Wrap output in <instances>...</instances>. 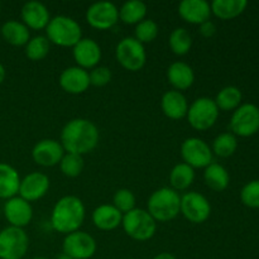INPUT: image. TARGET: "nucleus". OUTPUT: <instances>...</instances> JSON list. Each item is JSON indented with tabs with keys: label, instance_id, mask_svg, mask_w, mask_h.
<instances>
[{
	"label": "nucleus",
	"instance_id": "nucleus-1",
	"mask_svg": "<svg viewBox=\"0 0 259 259\" xmlns=\"http://www.w3.org/2000/svg\"><path fill=\"white\" fill-rule=\"evenodd\" d=\"M100 133L89 119L76 118L65 124L61 132V144L66 153L83 156L93 152L99 144Z\"/></svg>",
	"mask_w": 259,
	"mask_h": 259
},
{
	"label": "nucleus",
	"instance_id": "nucleus-2",
	"mask_svg": "<svg viewBox=\"0 0 259 259\" xmlns=\"http://www.w3.org/2000/svg\"><path fill=\"white\" fill-rule=\"evenodd\" d=\"M85 205L82 200L73 195H67L58 200L51 212V225L61 234H71L82 227L85 222Z\"/></svg>",
	"mask_w": 259,
	"mask_h": 259
},
{
	"label": "nucleus",
	"instance_id": "nucleus-3",
	"mask_svg": "<svg viewBox=\"0 0 259 259\" xmlns=\"http://www.w3.org/2000/svg\"><path fill=\"white\" fill-rule=\"evenodd\" d=\"M181 196L171 187H161L149 196L147 211L156 222L167 223L180 214Z\"/></svg>",
	"mask_w": 259,
	"mask_h": 259
},
{
	"label": "nucleus",
	"instance_id": "nucleus-4",
	"mask_svg": "<svg viewBox=\"0 0 259 259\" xmlns=\"http://www.w3.org/2000/svg\"><path fill=\"white\" fill-rule=\"evenodd\" d=\"M46 37L50 43L60 47H73L82 39V29L73 18L57 15L51 18L46 28Z\"/></svg>",
	"mask_w": 259,
	"mask_h": 259
},
{
	"label": "nucleus",
	"instance_id": "nucleus-5",
	"mask_svg": "<svg viewBox=\"0 0 259 259\" xmlns=\"http://www.w3.org/2000/svg\"><path fill=\"white\" fill-rule=\"evenodd\" d=\"M121 227L124 233L137 242L152 239L157 232V222L147 210L133 209L123 215Z\"/></svg>",
	"mask_w": 259,
	"mask_h": 259
},
{
	"label": "nucleus",
	"instance_id": "nucleus-6",
	"mask_svg": "<svg viewBox=\"0 0 259 259\" xmlns=\"http://www.w3.org/2000/svg\"><path fill=\"white\" fill-rule=\"evenodd\" d=\"M186 118L195 131L204 132L215 125L219 118V109L214 99L202 96L189 106Z\"/></svg>",
	"mask_w": 259,
	"mask_h": 259
},
{
	"label": "nucleus",
	"instance_id": "nucleus-7",
	"mask_svg": "<svg viewBox=\"0 0 259 259\" xmlns=\"http://www.w3.org/2000/svg\"><path fill=\"white\" fill-rule=\"evenodd\" d=\"M115 57L121 67L131 72H137L146 65V48L134 37H125L116 45Z\"/></svg>",
	"mask_w": 259,
	"mask_h": 259
},
{
	"label": "nucleus",
	"instance_id": "nucleus-8",
	"mask_svg": "<svg viewBox=\"0 0 259 259\" xmlns=\"http://www.w3.org/2000/svg\"><path fill=\"white\" fill-rule=\"evenodd\" d=\"M29 248V238L24 229L7 227L0 232V259H23Z\"/></svg>",
	"mask_w": 259,
	"mask_h": 259
},
{
	"label": "nucleus",
	"instance_id": "nucleus-9",
	"mask_svg": "<svg viewBox=\"0 0 259 259\" xmlns=\"http://www.w3.org/2000/svg\"><path fill=\"white\" fill-rule=\"evenodd\" d=\"M230 131L234 136L250 137L259 131V108L252 103L242 104L230 119Z\"/></svg>",
	"mask_w": 259,
	"mask_h": 259
},
{
	"label": "nucleus",
	"instance_id": "nucleus-10",
	"mask_svg": "<svg viewBox=\"0 0 259 259\" xmlns=\"http://www.w3.org/2000/svg\"><path fill=\"white\" fill-rule=\"evenodd\" d=\"M181 157L184 163L189 164L192 168H206L212 163L211 148L209 144L197 137H191L182 142Z\"/></svg>",
	"mask_w": 259,
	"mask_h": 259
},
{
	"label": "nucleus",
	"instance_id": "nucleus-11",
	"mask_svg": "<svg viewBox=\"0 0 259 259\" xmlns=\"http://www.w3.org/2000/svg\"><path fill=\"white\" fill-rule=\"evenodd\" d=\"M180 212L192 224H202L211 214V205L202 194L196 191L186 192L181 196Z\"/></svg>",
	"mask_w": 259,
	"mask_h": 259
},
{
	"label": "nucleus",
	"instance_id": "nucleus-12",
	"mask_svg": "<svg viewBox=\"0 0 259 259\" xmlns=\"http://www.w3.org/2000/svg\"><path fill=\"white\" fill-rule=\"evenodd\" d=\"M98 245L93 235L77 230L67 234L62 243V253L73 259H90L95 255Z\"/></svg>",
	"mask_w": 259,
	"mask_h": 259
},
{
	"label": "nucleus",
	"instance_id": "nucleus-13",
	"mask_svg": "<svg viewBox=\"0 0 259 259\" xmlns=\"http://www.w3.org/2000/svg\"><path fill=\"white\" fill-rule=\"evenodd\" d=\"M119 20V9L114 3H94L86 10V22L89 25L99 30L113 28Z\"/></svg>",
	"mask_w": 259,
	"mask_h": 259
},
{
	"label": "nucleus",
	"instance_id": "nucleus-14",
	"mask_svg": "<svg viewBox=\"0 0 259 259\" xmlns=\"http://www.w3.org/2000/svg\"><path fill=\"white\" fill-rule=\"evenodd\" d=\"M65 153L66 152L61 142L47 138L34 144L32 149V158L38 166L53 167L60 164Z\"/></svg>",
	"mask_w": 259,
	"mask_h": 259
},
{
	"label": "nucleus",
	"instance_id": "nucleus-15",
	"mask_svg": "<svg viewBox=\"0 0 259 259\" xmlns=\"http://www.w3.org/2000/svg\"><path fill=\"white\" fill-rule=\"evenodd\" d=\"M50 185L51 182L47 175L42 172H32L20 180L18 195L28 202L38 201L47 195Z\"/></svg>",
	"mask_w": 259,
	"mask_h": 259
},
{
	"label": "nucleus",
	"instance_id": "nucleus-16",
	"mask_svg": "<svg viewBox=\"0 0 259 259\" xmlns=\"http://www.w3.org/2000/svg\"><path fill=\"white\" fill-rule=\"evenodd\" d=\"M4 217L10 227L24 229L33 219V207L30 202L25 201L20 196H14L5 201Z\"/></svg>",
	"mask_w": 259,
	"mask_h": 259
},
{
	"label": "nucleus",
	"instance_id": "nucleus-17",
	"mask_svg": "<svg viewBox=\"0 0 259 259\" xmlns=\"http://www.w3.org/2000/svg\"><path fill=\"white\" fill-rule=\"evenodd\" d=\"M101 47L96 40L91 38H82L77 45L72 47V56L78 67L83 70H93L101 60Z\"/></svg>",
	"mask_w": 259,
	"mask_h": 259
},
{
	"label": "nucleus",
	"instance_id": "nucleus-18",
	"mask_svg": "<svg viewBox=\"0 0 259 259\" xmlns=\"http://www.w3.org/2000/svg\"><path fill=\"white\" fill-rule=\"evenodd\" d=\"M61 89L67 94L78 95V94L85 93L90 86V77H89V71L72 66L61 72L58 78Z\"/></svg>",
	"mask_w": 259,
	"mask_h": 259
},
{
	"label": "nucleus",
	"instance_id": "nucleus-19",
	"mask_svg": "<svg viewBox=\"0 0 259 259\" xmlns=\"http://www.w3.org/2000/svg\"><path fill=\"white\" fill-rule=\"evenodd\" d=\"M22 20L28 29L42 30L46 29L51 20V14L48 8L40 2H27L22 7Z\"/></svg>",
	"mask_w": 259,
	"mask_h": 259
},
{
	"label": "nucleus",
	"instance_id": "nucleus-20",
	"mask_svg": "<svg viewBox=\"0 0 259 259\" xmlns=\"http://www.w3.org/2000/svg\"><path fill=\"white\" fill-rule=\"evenodd\" d=\"M179 14L189 24L200 25L211 17V7L206 0H182Z\"/></svg>",
	"mask_w": 259,
	"mask_h": 259
},
{
	"label": "nucleus",
	"instance_id": "nucleus-21",
	"mask_svg": "<svg viewBox=\"0 0 259 259\" xmlns=\"http://www.w3.org/2000/svg\"><path fill=\"white\" fill-rule=\"evenodd\" d=\"M161 108L167 118L172 119V120H180L187 115L189 103L184 94L176 90H171L164 93L162 96Z\"/></svg>",
	"mask_w": 259,
	"mask_h": 259
},
{
	"label": "nucleus",
	"instance_id": "nucleus-22",
	"mask_svg": "<svg viewBox=\"0 0 259 259\" xmlns=\"http://www.w3.org/2000/svg\"><path fill=\"white\" fill-rule=\"evenodd\" d=\"M167 80L174 90L185 91L191 88L195 82V72L190 65L182 61H177L167 68Z\"/></svg>",
	"mask_w": 259,
	"mask_h": 259
},
{
	"label": "nucleus",
	"instance_id": "nucleus-23",
	"mask_svg": "<svg viewBox=\"0 0 259 259\" xmlns=\"http://www.w3.org/2000/svg\"><path fill=\"white\" fill-rule=\"evenodd\" d=\"M94 225L103 232H111L121 225L123 214L114 205L104 204L96 207L91 215Z\"/></svg>",
	"mask_w": 259,
	"mask_h": 259
},
{
	"label": "nucleus",
	"instance_id": "nucleus-24",
	"mask_svg": "<svg viewBox=\"0 0 259 259\" xmlns=\"http://www.w3.org/2000/svg\"><path fill=\"white\" fill-rule=\"evenodd\" d=\"M20 176L17 169L0 162V199L9 200L19 192Z\"/></svg>",
	"mask_w": 259,
	"mask_h": 259
},
{
	"label": "nucleus",
	"instance_id": "nucleus-25",
	"mask_svg": "<svg viewBox=\"0 0 259 259\" xmlns=\"http://www.w3.org/2000/svg\"><path fill=\"white\" fill-rule=\"evenodd\" d=\"M0 32H2L5 42L14 46V47H23L30 39V33L28 27L23 22H18V20L5 22Z\"/></svg>",
	"mask_w": 259,
	"mask_h": 259
},
{
	"label": "nucleus",
	"instance_id": "nucleus-26",
	"mask_svg": "<svg viewBox=\"0 0 259 259\" xmlns=\"http://www.w3.org/2000/svg\"><path fill=\"white\" fill-rule=\"evenodd\" d=\"M204 181L209 189L212 191L222 192L229 186L230 176L228 169L219 163L212 162L211 164L205 168L204 171Z\"/></svg>",
	"mask_w": 259,
	"mask_h": 259
},
{
	"label": "nucleus",
	"instance_id": "nucleus-27",
	"mask_svg": "<svg viewBox=\"0 0 259 259\" xmlns=\"http://www.w3.org/2000/svg\"><path fill=\"white\" fill-rule=\"evenodd\" d=\"M247 5V0H214L210 7L211 14L223 20H228L242 14Z\"/></svg>",
	"mask_w": 259,
	"mask_h": 259
},
{
	"label": "nucleus",
	"instance_id": "nucleus-28",
	"mask_svg": "<svg viewBox=\"0 0 259 259\" xmlns=\"http://www.w3.org/2000/svg\"><path fill=\"white\" fill-rule=\"evenodd\" d=\"M146 3L141 0H129L125 2L119 9V19L129 25H137L142 20L146 19L147 15Z\"/></svg>",
	"mask_w": 259,
	"mask_h": 259
},
{
	"label": "nucleus",
	"instance_id": "nucleus-29",
	"mask_svg": "<svg viewBox=\"0 0 259 259\" xmlns=\"http://www.w3.org/2000/svg\"><path fill=\"white\" fill-rule=\"evenodd\" d=\"M195 181V169L186 163H177L169 172V184L175 191L187 190Z\"/></svg>",
	"mask_w": 259,
	"mask_h": 259
},
{
	"label": "nucleus",
	"instance_id": "nucleus-30",
	"mask_svg": "<svg viewBox=\"0 0 259 259\" xmlns=\"http://www.w3.org/2000/svg\"><path fill=\"white\" fill-rule=\"evenodd\" d=\"M242 98V91L237 86H225L218 93L214 101L219 110L230 111L240 106Z\"/></svg>",
	"mask_w": 259,
	"mask_h": 259
},
{
	"label": "nucleus",
	"instance_id": "nucleus-31",
	"mask_svg": "<svg viewBox=\"0 0 259 259\" xmlns=\"http://www.w3.org/2000/svg\"><path fill=\"white\" fill-rule=\"evenodd\" d=\"M168 46L172 52L177 56H185L192 47V37L185 28H176L171 32L168 38Z\"/></svg>",
	"mask_w": 259,
	"mask_h": 259
},
{
	"label": "nucleus",
	"instance_id": "nucleus-32",
	"mask_svg": "<svg viewBox=\"0 0 259 259\" xmlns=\"http://www.w3.org/2000/svg\"><path fill=\"white\" fill-rule=\"evenodd\" d=\"M238 148V141L237 137L230 132L227 133H222L214 139L212 142V154L222 158H228V157L233 156Z\"/></svg>",
	"mask_w": 259,
	"mask_h": 259
},
{
	"label": "nucleus",
	"instance_id": "nucleus-33",
	"mask_svg": "<svg viewBox=\"0 0 259 259\" xmlns=\"http://www.w3.org/2000/svg\"><path fill=\"white\" fill-rule=\"evenodd\" d=\"M51 43L46 35H35L25 45V56L30 61H42L48 56Z\"/></svg>",
	"mask_w": 259,
	"mask_h": 259
},
{
	"label": "nucleus",
	"instance_id": "nucleus-34",
	"mask_svg": "<svg viewBox=\"0 0 259 259\" xmlns=\"http://www.w3.org/2000/svg\"><path fill=\"white\" fill-rule=\"evenodd\" d=\"M159 28L158 24L153 19H144L136 25L134 29V38L142 45L151 43L158 37Z\"/></svg>",
	"mask_w": 259,
	"mask_h": 259
},
{
	"label": "nucleus",
	"instance_id": "nucleus-35",
	"mask_svg": "<svg viewBox=\"0 0 259 259\" xmlns=\"http://www.w3.org/2000/svg\"><path fill=\"white\" fill-rule=\"evenodd\" d=\"M83 157L78 156V154L73 153H65L60 162L61 172L65 175L66 177L70 179H75V177L80 176L81 172L83 171Z\"/></svg>",
	"mask_w": 259,
	"mask_h": 259
},
{
	"label": "nucleus",
	"instance_id": "nucleus-36",
	"mask_svg": "<svg viewBox=\"0 0 259 259\" xmlns=\"http://www.w3.org/2000/svg\"><path fill=\"white\" fill-rule=\"evenodd\" d=\"M113 205L124 215L136 209V196L129 189H119L113 196Z\"/></svg>",
	"mask_w": 259,
	"mask_h": 259
},
{
	"label": "nucleus",
	"instance_id": "nucleus-37",
	"mask_svg": "<svg viewBox=\"0 0 259 259\" xmlns=\"http://www.w3.org/2000/svg\"><path fill=\"white\" fill-rule=\"evenodd\" d=\"M240 200L245 206L259 207V180H253L244 185L240 191Z\"/></svg>",
	"mask_w": 259,
	"mask_h": 259
},
{
	"label": "nucleus",
	"instance_id": "nucleus-38",
	"mask_svg": "<svg viewBox=\"0 0 259 259\" xmlns=\"http://www.w3.org/2000/svg\"><path fill=\"white\" fill-rule=\"evenodd\" d=\"M89 77H90V85L103 88L111 81V71L106 66H96L95 68L90 70Z\"/></svg>",
	"mask_w": 259,
	"mask_h": 259
},
{
	"label": "nucleus",
	"instance_id": "nucleus-39",
	"mask_svg": "<svg viewBox=\"0 0 259 259\" xmlns=\"http://www.w3.org/2000/svg\"><path fill=\"white\" fill-rule=\"evenodd\" d=\"M199 32L202 37L210 38L217 33V25H215L214 22L211 20H206L202 24L199 25Z\"/></svg>",
	"mask_w": 259,
	"mask_h": 259
},
{
	"label": "nucleus",
	"instance_id": "nucleus-40",
	"mask_svg": "<svg viewBox=\"0 0 259 259\" xmlns=\"http://www.w3.org/2000/svg\"><path fill=\"white\" fill-rule=\"evenodd\" d=\"M153 259H177V258L175 257L174 254H171V253L163 252V253H159V254H157L156 257H153Z\"/></svg>",
	"mask_w": 259,
	"mask_h": 259
},
{
	"label": "nucleus",
	"instance_id": "nucleus-41",
	"mask_svg": "<svg viewBox=\"0 0 259 259\" xmlns=\"http://www.w3.org/2000/svg\"><path fill=\"white\" fill-rule=\"evenodd\" d=\"M5 75H7V72H5V67H4V66H3V63L0 62V83H2L3 81H4Z\"/></svg>",
	"mask_w": 259,
	"mask_h": 259
},
{
	"label": "nucleus",
	"instance_id": "nucleus-42",
	"mask_svg": "<svg viewBox=\"0 0 259 259\" xmlns=\"http://www.w3.org/2000/svg\"><path fill=\"white\" fill-rule=\"evenodd\" d=\"M56 259H73V258L68 257V255L65 254V253H61V254H58L57 257H56Z\"/></svg>",
	"mask_w": 259,
	"mask_h": 259
},
{
	"label": "nucleus",
	"instance_id": "nucleus-43",
	"mask_svg": "<svg viewBox=\"0 0 259 259\" xmlns=\"http://www.w3.org/2000/svg\"><path fill=\"white\" fill-rule=\"evenodd\" d=\"M32 259H48V258H45V257H35V258H32Z\"/></svg>",
	"mask_w": 259,
	"mask_h": 259
},
{
	"label": "nucleus",
	"instance_id": "nucleus-44",
	"mask_svg": "<svg viewBox=\"0 0 259 259\" xmlns=\"http://www.w3.org/2000/svg\"><path fill=\"white\" fill-rule=\"evenodd\" d=\"M0 10H2V4H0Z\"/></svg>",
	"mask_w": 259,
	"mask_h": 259
},
{
	"label": "nucleus",
	"instance_id": "nucleus-45",
	"mask_svg": "<svg viewBox=\"0 0 259 259\" xmlns=\"http://www.w3.org/2000/svg\"><path fill=\"white\" fill-rule=\"evenodd\" d=\"M128 259H136V258H128Z\"/></svg>",
	"mask_w": 259,
	"mask_h": 259
}]
</instances>
